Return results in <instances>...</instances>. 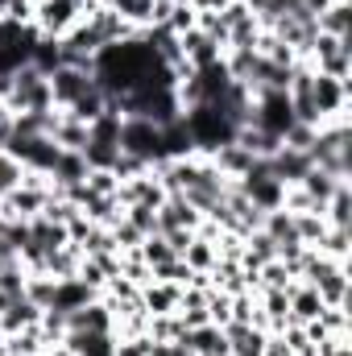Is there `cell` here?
Listing matches in <instances>:
<instances>
[{"label":"cell","instance_id":"obj_8","mask_svg":"<svg viewBox=\"0 0 352 356\" xmlns=\"http://www.w3.org/2000/svg\"><path fill=\"white\" fill-rule=\"evenodd\" d=\"M50 141H54L58 149L83 154V149H88V124H83V120H75V116H67V112L58 108V124L50 129Z\"/></svg>","mask_w":352,"mask_h":356},{"label":"cell","instance_id":"obj_7","mask_svg":"<svg viewBox=\"0 0 352 356\" xmlns=\"http://www.w3.org/2000/svg\"><path fill=\"white\" fill-rule=\"evenodd\" d=\"M182 340H186V348L195 356H228V336H224V327H216V323L191 327Z\"/></svg>","mask_w":352,"mask_h":356},{"label":"cell","instance_id":"obj_21","mask_svg":"<svg viewBox=\"0 0 352 356\" xmlns=\"http://www.w3.org/2000/svg\"><path fill=\"white\" fill-rule=\"evenodd\" d=\"M54 277H46V273H29L25 277V298L33 302V307H42V311H50V302H54Z\"/></svg>","mask_w":352,"mask_h":356},{"label":"cell","instance_id":"obj_17","mask_svg":"<svg viewBox=\"0 0 352 356\" xmlns=\"http://www.w3.org/2000/svg\"><path fill=\"white\" fill-rule=\"evenodd\" d=\"M112 8H116V13H120V17L137 29V33L154 25V0H116Z\"/></svg>","mask_w":352,"mask_h":356},{"label":"cell","instance_id":"obj_3","mask_svg":"<svg viewBox=\"0 0 352 356\" xmlns=\"http://www.w3.org/2000/svg\"><path fill=\"white\" fill-rule=\"evenodd\" d=\"M91 67H75V63H58L46 79H50V95H54V108H71L83 91L91 88Z\"/></svg>","mask_w":352,"mask_h":356},{"label":"cell","instance_id":"obj_5","mask_svg":"<svg viewBox=\"0 0 352 356\" xmlns=\"http://www.w3.org/2000/svg\"><path fill=\"white\" fill-rule=\"evenodd\" d=\"M99 298V290H91L83 277H58V286H54V302H50V311H63V315H71V311H79V307H88Z\"/></svg>","mask_w":352,"mask_h":356},{"label":"cell","instance_id":"obj_25","mask_svg":"<svg viewBox=\"0 0 352 356\" xmlns=\"http://www.w3.org/2000/svg\"><path fill=\"white\" fill-rule=\"evenodd\" d=\"M162 29H170L175 38H182L186 29H195V8L186 4V0H178V4H170V13H166V25Z\"/></svg>","mask_w":352,"mask_h":356},{"label":"cell","instance_id":"obj_2","mask_svg":"<svg viewBox=\"0 0 352 356\" xmlns=\"http://www.w3.org/2000/svg\"><path fill=\"white\" fill-rule=\"evenodd\" d=\"M120 154H133L150 166L166 162L162 158V129L154 120H141V116H125L120 120Z\"/></svg>","mask_w":352,"mask_h":356},{"label":"cell","instance_id":"obj_9","mask_svg":"<svg viewBox=\"0 0 352 356\" xmlns=\"http://www.w3.org/2000/svg\"><path fill=\"white\" fill-rule=\"evenodd\" d=\"M319 311H323V298L315 294V286L294 282L290 286V323H311V319H319Z\"/></svg>","mask_w":352,"mask_h":356},{"label":"cell","instance_id":"obj_24","mask_svg":"<svg viewBox=\"0 0 352 356\" xmlns=\"http://www.w3.org/2000/svg\"><path fill=\"white\" fill-rule=\"evenodd\" d=\"M21 178H25V166H21L13 154H4V149H0V199H4L8 191H17V186H21Z\"/></svg>","mask_w":352,"mask_h":356},{"label":"cell","instance_id":"obj_26","mask_svg":"<svg viewBox=\"0 0 352 356\" xmlns=\"http://www.w3.org/2000/svg\"><path fill=\"white\" fill-rule=\"evenodd\" d=\"M315 137H319V129H311V124H290V129H286V137H282V145H286V149L307 154V149L315 145Z\"/></svg>","mask_w":352,"mask_h":356},{"label":"cell","instance_id":"obj_12","mask_svg":"<svg viewBox=\"0 0 352 356\" xmlns=\"http://www.w3.org/2000/svg\"><path fill=\"white\" fill-rule=\"evenodd\" d=\"M63 112H67V116H75V120H83V124H91L95 116H104V112H108V91L91 79V88L83 91L71 108H63Z\"/></svg>","mask_w":352,"mask_h":356},{"label":"cell","instance_id":"obj_34","mask_svg":"<svg viewBox=\"0 0 352 356\" xmlns=\"http://www.w3.org/2000/svg\"><path fill=\"white\" fill-rule=\"evenodd\" d=\"M0 356H8V348H4V344H0Z\"/></svg>","mask_w":352,"mask_h":356},{"label":"cell","instance_id":"obj_28","mask_svg":"<svg viewBox=\"0 0 352 356\" xmlns=\"http://www.w3.org/2000/svg\"><path fill=\"white\" fill-rule=\"evenodd\" d=\"M83 186H88L91 195H116L120 178L112 175V170H88V178H83Z\"/></svg>","mask_w":352,"mask_h":356},{"label":"cell","instance_id":"obj_14","mask_svg":"<svg viewBox=\"0 0 352 356\" xmlns=\"http://www.w3.org/2000/svg\"><path fill=\"white\" fill-rule=\"evenodd\" d=\"M182 261L191 273H211L216 261H220V253H216V241H207V236H191V245L182 249Z\"/></svg>","mask_w":352,"mask_h":356},{"label":"cell","instance_id":"obj_31","mask_svg":"<svg viewBox=\"0 0 352 356\" xmlns=\"http://www.w3.org/2000/svg\"><path fill=\"white\" fill-rule=\"evenodd\" d=\"M8 261H17V253H13V245H8V241L0 236V269L8 266Z\"/></svg>","mask_w":352,"mask_h":356},{"label":"cell","instance_id":"obj_18","mask_svg":"<svg viewBox=\"0 0 352 356\" xmlns=\"http://www.w3.org/2000/svg\"><path fill=\"white\" fill-rule=\"evenodd\" d=\"M137 253H141V261H145L150 269H158V266H166V261H175V257H178L175 249H170V241H166L162 232H154V236H145Z\"/></svg>","mask_w":352,"mask_h":356},{"label":"cell","instance_id":"obj_13","mask_svg":"<svg viewBox=\"0 0 352 356\" xmlns=\"http://www.w3.org/2000/svg\"><path fill=\"white\" fill-rule=\"evenodd\" d=\"M323 224L328 228H352V186L340 182L332 191V199L323 203Z\"/></svg>","mask_w":352,"mask_h":356},{"label":"cell","instance_id":"obj_22","mask_svg":"<svg viewBox=\"0 0 352 356\" xmlns=\"http://www.w3.org/2000/svg\"><path fill=\"white\" fill-rule=\"evenodd\" d=\"M125 220L141 232V236H154L158 232V207H145V203H133V207H125Z\"/></svg>","mask_w":352,"mask_h":356},{"label":"cell","instance_id":"obj_15","mask_svg":"<svg viewBox=\"0 0 352 356\" xmlns=\"http://www.w3.org/2000/svg\"><path fill=\"white\" fill-rule=\"evenodd\" d=\"M79 261H83V253H79V245H63V249H54L50 257H46V266H42V273L46 277H75L79 273Z\"/></svg>","mask_w":352,"mask_h":356},{"label":"cell","instance_id":"obj_30","mask_svg":"<svg viewBox=\"0 0 352 356\" xmlns=\"http://www.w3.org/2000/svg\"><path fill=\"white\" fill-rule=\"evenodd\" d=\"M8 137H13V112L0 104V149L8 145Z\"/></svg>","mask_w":352,"mask_h":356},{"label":"cell","instance_id":"obj_4","mask_svg":"<svg viewBox=\"0 0 352 356\" xmlns=\"http://www.w3.org/2000/svg\"><path fill=\"white\" fill-rule=\"evenodd\" d=\"M224 336H228V356H262L269 332L257 323H224Z\"/></svg>","mask_w":352,"mask_h":356},{"label":"cell","instance_id":"obj_27","mask_svg":"<svg viewBox=\"0 0 352 356\" xmlns=\"http://www.w3.org/2000/svg\"><path fill=\"white\" fill-rule=\"evenodd\" d=\"M116 154H120V145H95V141H88V149H83L88 170H112Z\"/></svg>","mask_w":352,"mask_h":356},{"label":"cell","instance_id":"obj_35","mask_svg":"<svg viewBox=\"0 0 352 356\" xmlns=\"http://www.w3.org/2000/svg\"><path fill=\"white\" fill-rule=\"evenodd\" d=\"M166 4H178V0H166Z\"/></svg>","mask_w":352,"mask_h":356},{"label":"cell","instance_id":"obj_10","mask_svg":"<svg viewBox=\"0 0 352 356\" xmlns=\"http://www.w3.org/2000/svg\"><path fill=\"white\" fill-rule=\"evenodd\" d=\"M315 25H319V33H328V38H352V4L349 0H332V4L315 17Z\"/></svg>","mask_w":352,"mask_h":356},{"label":"cell","instance_id":"obj_11","mask_svg":"<svg viewBox=\"0 0 352 356\" xmlns=\"http://www.w3.org/2000/svg\"><path fill=\"white\" fill-rule=\"evenodd\" d=\"M50 178H54V186H58V191L79 186V182L88 178V158H83V154L63 149V154H58V162H54V170H50Z\"/></svg>","mask_w":352,"mask_h":356},{"label":"cell","instance_id":"obj_20","mask_svg":"<svg viewBox=\"0 0 352 356\" xmlns=\"http://www.w3.org/2000/svg\"><path fill=\"white\" fill-rule=\"evenodd\" d=\"M294 232H298V241H303V245H311V249H315V245L323 241L328 224H323V216H319V211H298V216H294Z\"/></svg>","mask_w":352,"mask_h":356},{"label":"cell","instance_id":"obj_1","mask_svg":"<svg viewBox=\"0 0 352 356\" xmlns=\"http://www.w3.org/2000/svg\"><path fill=\"white\" fill-rule=\"evenodd\" d=\"M88 0H38L33 4V29L42 38H63L67 29H75L83 17H88Z\"/></svg>","mask_w":352,"mask_h":356},{"label":"cell","instance_id":"obj_19","mask_svg":"<svg viewBox=\"0 0 352 356\" xmlns=\"http://www.w3.org/2000/svg\"><path fill=\"white\" fill-rule=\"evenodd\" d=\"M323 257H332V261H349V249H352V228H328L323 232V241L315 245Z\"/></svg>","mask_w":352,"mask_h":356},{"label":"cell","instance_id":"obj_6","mask_svg":"<svg viewBox=\"0 0 352 356\" xmlns=\"http://www.w3.org/2000/svg\"><path fill=\"white\" fill-rule=\"evenodd\" d=\"M178 294H182V286H175V282H145L141 286V307H145V315H175Z\"/></svg>","mask_w":352,"mask_h":356},{"label":"cell","instance_id":"obj_29","mask_svg":"<svg viewBox=\"0 0 352 356\" xmlns=\"http://www.w3.org/2000/svg\"><path fill=\"white\" fill-rule=\"evenodd\" d=\"M112 356H150V332L116 340V353H112Z\"/></svg>","mask_w":352,"mask_h":356},{"label":"cell","instance_id":"obj_16","mask_svg":"<svg viewBox=\"0 0 352 356\" xmlns=\"http://www.w3.org/2000/svg\"><path fill=\"white\" fill-rule=\"evenodd\" d=\"M340 182H349V178H336V175H328V170H319V166H311V170L303 175V182H298V186H303V191H307V195H311V199H315L319 207H323V203L332 199V191H336Z\"/></svg>","mask_w":352,"mask_h":356},{"label":"cell","instance_id":"obj_23","mask_svg":"<svg viewBox=\"0 0 352 356\" xmlns=\"http://www.w3.org/2000/svg\"><path fill=\"white\" fill-rule=\"evenodd\" d=\"M25 277H29V269L21 266V261H8V266L0 269V294H8V298L25 294Z\"/></svg>","mask_w":352,"mask_h":356},{"label":"cell","instance_id":"obj_32","mask_svg":"<svg viewBox=\"0 0 352 356\" xmlns=\"http://www.w3.org/2000/svg\"><path fill=\"white\" fill-rule=\"evenodd\" d=\"M91 8H95V4H116V0H88Z\"/></svg>","mask_w":352,"mask_h":356},{"label":"cell","instance_id":"obj_33","mask_svg":"<svg viewBox=\"0 0 352 356\" xmlns=\"http://www.w3.org/2000/svg\"><path fill=\"white\" fill-rule=\"evenodd\" d=\"M0 344H4V323H0Z\"/></svg>","mask_w":352,"mask_h":356}]
</instances>
